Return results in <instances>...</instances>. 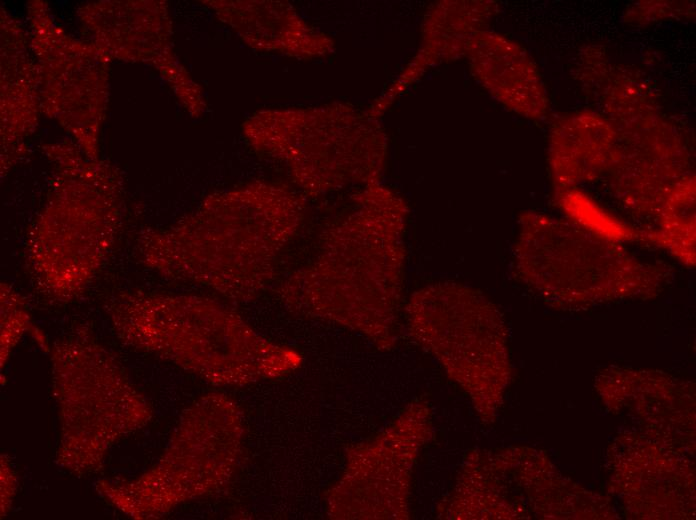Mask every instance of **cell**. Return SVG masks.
Wrapping results in <instances>:
<instances>
[{"instance_id": "cell-1", "label": "cell", "mask_w": 696, "mask_h": 520, "mask_svg": "<svg viewBox=\"0 0 696 520\" xmlns=\"http://www.w3.org/2000/svg\"><path fill=\"white\" fill-rule=\"evenodd\" d=\"M52 362L61 419L58 461L74 473L90 472L115 441L147 421L149 411L117 360L87 333L57 343Z\"/></svg>"}, {"instance_id": "cell-2", "label": "cell", "mask_w": 696, "mask_h": 520, "mask_svg": "<svg viewBox=\"0 0 696 520\" xmlns=\"http://www.w3.org/2000/svg\"><path fill=\"white\" fill-rule=\"evenodd\" d=\"M480 36L475 63L488 88L514 110L541 118L548 99L533 62L514 43L494 34Z\"/></svg>"}, {"instance_id": "cell-3", "label": "cell", "mask_w": 696, "mask_h": 520, "mask_svg": "<svg viewBox=\"0 0 696 520\" xmlns=\"http://www.w3.org/2000/svg\"><path fill=\"white\" fill-rule=\"evenodd\" d=\"M616 133L602 117L577 113L559 122L552 133L551 157L558 181L573 185L597 175L615 157Z\"/></svg>"}, {"instance_id": "cell-4", "label": "cell", "mask_w": 696, "mask_h": 520, "mask_svg": "<svg viewBox=\"0 0 696 520\" xmlns=\"http://www.w3.org/2000/svg\"><path fill=\"white\" fill-rule=\"evenodd\" d=\"M561 204L571 218L583 223L589 229L601 230L606 237L623 233L625 228L600 209L586 195L576 190H565L561 195Z\"/></svg>"}, {"instance_id": "cell-5", "label": "cell", "mask_w": 696, "mask_h": 520, "mask_svg": "<svg viewBox=\"0 0 696 520\" xmlns=\"http://www.w3.org/2000/svg\"><path fill=\"white\" fill-rule=\"evenodd\" d=\"M1 357H7L11 348L29 324L21 297L7 285H1Z\"/></svg>"}]
</instances>
